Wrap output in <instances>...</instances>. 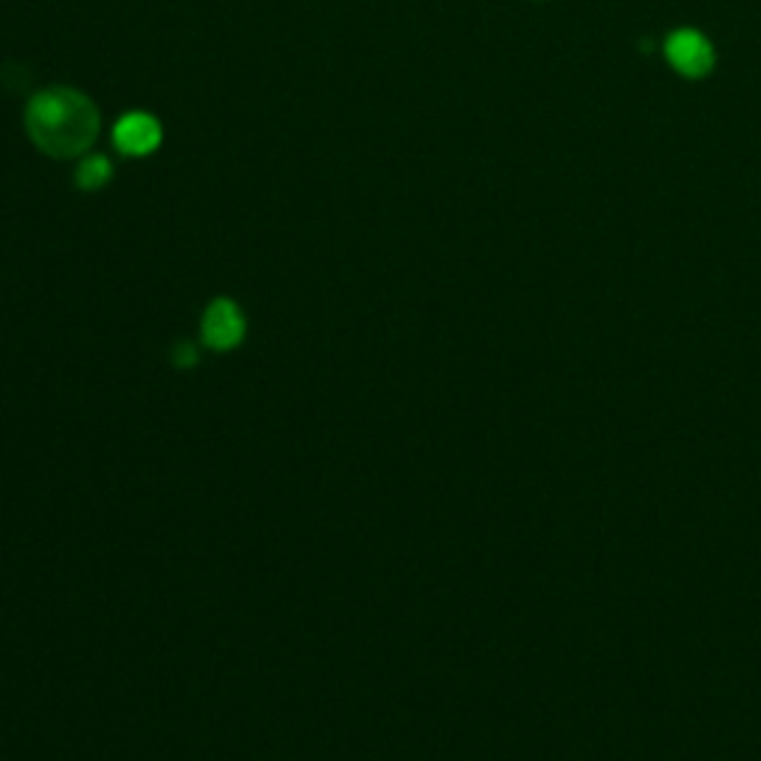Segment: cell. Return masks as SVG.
<instances>
[{
	"label": "cell",
	"mask_w": 761,
	"mask_h": 761,
	"mask_svg": "<svg viewBox=\"0 0 761 761\" xmlns=\"http://www.w3.org/2000/svg\"><path fill=\"white\" fill-rule=\"evenodd\" d=\"M75 179H77V185H81V188L98 190L107 179H111V161H107V158H102V155H93V158H86V161L77 167Z\"/></svg>",
	"instance_id": "cell-5"
},
{
	"label": "cell",
	"mask_w": 761,
	"mask_h": 761,
	"mask_svg": "<svg viewBox=\"0 0 761 761\" xmlns=\"http://www.w3.org/2000/svg\"><path fill=\"white\" fill-rule=\"evenodd\" d=\"M241 333H244V319L236 310V304L218 301V304L209 306V313L202 319V336L209 340V345L229 348L241 340Z\"/></svg>",
	"instance_id": "cell-4"
},
{
	"label": "cell",
	"mask_w": 761,
	"mask_h": 761,
	"mask_svg": "<svg viewBox=\"0 0 761 761\" xmlns=\"http://www.w3.org/2000/svg\"><path fill=\"white\" fill-rule=\"evenodd\" d=\"M28 128L39 149L58 155V158H69L93 143L98 132V116L81 93L48 90L30 102Z\"/></svg>",
	"instance_id": "cell-1"
},
{
	"label": "cell",
	"mask_w": 761,
	"mask_h": 761,
	"mask_svg": "<svg viewBox=\"0 0 761 761\" xmlns=\"http://www.w3.org/2000/svg\"><path fill=\"white\" fill-rule=\"evenodd\" d=\"M666 58H669V63H673L678 72H685V75H702V72H708L713 63L711 45H708L699 33H694V30H678V33H673L669 42H666Z\"/></svg>",
	"instance_id": "cell-3"
},
{
	"label": "cell",
	"mask_w": 761,
	"mask_h": 761,
	"mask_svg": "<svg viewBox=\"0 0 761 761\" xmlns=\"http://www.w3.org/2000/svg\"><path fill=\"white\" fill-rule=\"evenodd\" d=\"M116 149L125 155H146L158 149L161 143V125L155 123L149 114H125L114 125Z\"/></svg>",
	"instance_id": "cell-2"
}]
</instances>
